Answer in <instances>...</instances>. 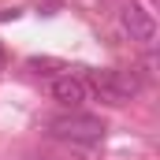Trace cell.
<instances>
[{
    "label": "cell",
    "mask_w": 160,
    "mask_h": 160,
    "mask_svg": "<svg viewBox=\"0 0 160 160\" xmlns=\"http://www.w3.org/2000/svg\"><path fill=\"white\" fill-rule=\"evenodd\" d=\"M48 130H52V138L71 142V145H82V149H93V145L104 142V123L97 119V116H86V112L52 116L48 119Z\"/></svg>",
    "instance_id": "obj_1"
},
{
    "label": "cell",
    "mask_w": 160,
    "mask_h": 160,
    "mask_svg": "<svg viewBox=\"0 0 160 160\" xmlns=\"http://www.w3.org/2000/svg\"><path fill=\"white\" fill-rule=\"evenodd\" d=\"M89 86H93L97 101H104V104H127L142 89V82L134 78V75H127V71H93L89 75Z\"/></svg>",
    "instance_id": "obj_2"
},
{
    "label": "cell",
    "mask_w": 160,
    "mask_h": 160,
    "mask_svg": "<svg viewBox=\"0 0 160 160\" xmlns=\"http://www.w3.org/2000/svg\"><path fill=\"white\" fill-rule=\"evenodd\" d=\"M4 63H8V52H4V45H0V71H4Z\"/></svg>",
    "instance_id": "obj_5"
},
{
    "label": "cell",
    "mask_w": 160,
    "mask_h": 160,
    "mask_svg": "<svg viewBox=\"0 0 160 160\" xmlns=\"http://www.w3.org/2000/svg\"><path fill=\"white\" fill-rule=\"evenodd\" d=\"M30 160H38V157H30ZM41 160H45V157H41Z\"/></svg>",
    "instance_id": "obj_6"
},
{
    "label": "cell",
    "mask_w": 160,
    "mask_h": 160,
    "mask_svg": "<svg viewBox=\"0 0 160 160\" xmlns=\"http://www.w3.org/2000/svg\"><path fill=\"white\" fill-rule=\"evenodd\" d=\"M52 97L67 108H78L86 101V82L75 78V75H60V78H52Z\"/></svg>",
    "instance_id": "obj_4"
},
{
    "label": "cell",
    "mask_w": 160,
    "mask_h": 160,
    "mask_svg": "<svg viewBox=\"0 0 160 160\" xmlns=\"http://www.w3.org/2000/svg\"><path fill=\"white\" fill-rule=\"evenodd\" d=\"M119 22H123V30L130 34V41H138V45H153V41H157V19H153V11L145 8V0L123 4Z\"/></svg>",
    "instance_id": "obj_3"
}]
</instances>
